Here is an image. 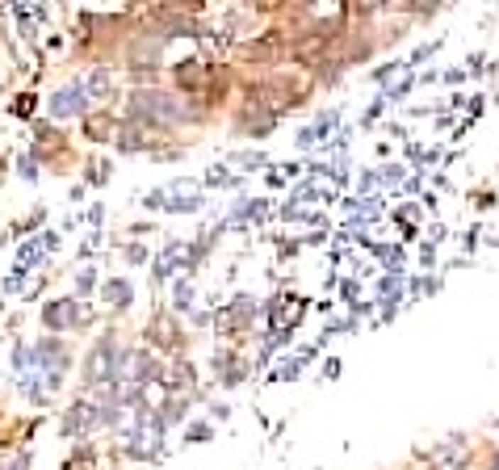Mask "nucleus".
<instances>
[{
	"label": "nucleus",
	"instance_id": "1",
	"mask_svg": "<svg viewBox=\"0 0 499 470\" xmlns=\"http://www.w3.org/2000/svg\"><path fill=\"white\" fill-rule=\"evenodd\" d=\"M118 370H122V349H118L114 340H101V344L89 353V361H84V382L97 386V382H105V378H118Z\"/></svg>",
	"mask_w": 499,
	"mask_h": 470
},
{
	"label": "nucleus",
	"instance_id": "2",
	"mask_svg": "<svg viewBox=\"0 0 499 470\" xmlns=\"http://www.w3.org/2000/svg\"><path fill=\"white\" fill-rule=\"evenodd\" d=\"M84 84H72V89H63V93L50 97V114L55 118H72V114H84Z\"/></svg>",
	"mask_w": 499,
	"mask_h": 470
},
{
	"label": "nucleus",
	"instance_id": "3",
	"mask_svg": "<svg viewBox=\"0 0 499 470\" xmlns=\"http://www.w3.org/2000/svg\"><path fill=\"white\" fill-rule=\"evenodd\" d=\"M43 319H46V328H55V332L72 328V324L80 319V311H76V298H63V302H50V307L43 311Z\"/></svg>",
	"mask_w": 499,
	"mask_h": 470
},
{
	"label": "nucleus",
	"instance_id": "4",
	"mask_svg": "<svg viewBox=\"0 0 499 470\" xmlns=\"http://www.w3.org/2000/svg\"><path fill=\"white\" fill-rule=\"evenodd\" d=\"M105 302H109V307H118V311H122V307H131V282H109V285H105Z\"/></svg>",
	"mask_w": 499,
	"mask_h": 470
},
{
	"label": "nucleus",
	"instance_id": "5",
	"mask_svg": "<svg viewBox=\"0 0 499 470\" xmlns=\"http://www.w3.org/2000/svg\"><path fill=\"white\" fill-rule=\"evenodd\" d=\"M109 89H114V80H109V72L101 67V72H92V76H89V84H84V97H105Z\"/></svg>",
	"mask_w": 499,
	"mask_h": 470
},
{
	"label": "nucleus",
	"instance_id": "6",
	"mask_svg": "<svg viewBox=\"0 0 499 470\" xmlns=\"http://www.w3.org/2000/svg\"><path fill=\"white\" fill-rule=\"evenodd\" d=\"M89 131H92L89 139H109V135H105V131H109V118H92Z\"/></svg>",
	"mask_w": 499,
	"mask_h": 470
},
{
	"label": "nucleus",
	"instance_id": "7",
	"mask_svg": "<svg viewBox=\"0 0 499 470\" xmlns=\"http://www.w3.org/2000/svg\"><path fill=\"white\" fill-rule=\"evenodd\" d=\"M202 197H181V202H168V210H197Z\"/></svg>",
	"mask_w": 499,
	"mask_h": 470
},
{
	"label": "nucleus",
	"instance_id": "8",
	"mask_svg": "<svg viewBox=\"0 0 499 470\" xmlns=\"http://www.w3.org/2000/svg\"><path fill=\"white\" fill-rule=\"evenodd\" d=\"M189 302H193V290H189V285H177V307H181V311H185V307H189Z\"/></svg>",
	"mask_w": 499,
	"mask_h": 470
},
{
	"label": "nucleus",
	"instance_id": "9",
	"mask_svg": "<svg viewBox=\"0 0 499 470\" xmlns=\"http://www.w3.org/2000/svg\"><path fill=\"white\" fill-rule=\"evenodd\" d=\"M210 437V428L206 424H197V428H189V441H206Z\"/></svg>",
	"mask_w": 499,
	"mask_h": 470
},
{
	"label": "nucleus",
	"instance_id": "10",
	"mask_svg": "<svg viewBox=\"0 0 499 470\" xmlns=\"http://www.w3.org/2000/svg\"><path fill=\"white\" fill-rule=\"evenodd\" d=\"M21 177H26V181H34V177H38V173H34V160H21Z\"/></svg>",
	"mask_w": 499,
	"mask_h": 470
},
{
	"label": "nucleus",
	"instance_id": "11",
	"mask_svg": "<svg viewBox=\"0 0 499 470\" xmlns=\"http://www.w3.org/2000/svg\"><path fill=\"white\" fill-rule=\"evenodd\" d=\"M21 466H26V458H21V462H17V466H9V470H21Z\"/></svg>",
	"mask_w": 499,
	"mask_h": 470
}]
</instances>
